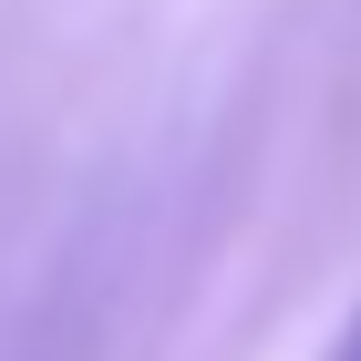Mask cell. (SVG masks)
Wrapping results in <instances>:
<instances>
[{"mask_svg":"<svg viewBox=\"0 0 361 361\" xmlns=\"http://www.w3.org/2000/svg\"><path fill=\"white\" fill-rule=\"evenodd\" d=\"M320 361H361V310H351V320L331 331V351H320Z\"/></svg>","mask_w":361,"mask_h":361,"instance_id":"obj_1","label":"cell"}]
</instances>
